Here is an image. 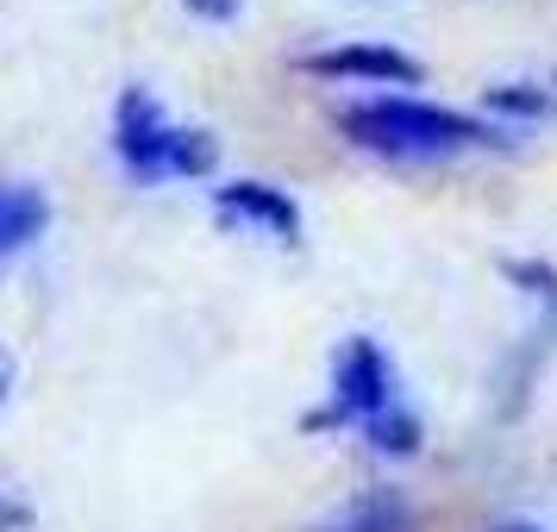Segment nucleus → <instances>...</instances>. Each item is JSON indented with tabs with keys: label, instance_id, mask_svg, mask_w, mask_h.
<instances>
[{
	"label": "nucleus",
	"instance_id": "nucleus-7",
	"mask_svg": "<svg viewBox=\"0 0 557 532\" xmlns=\"http://www.w3.org/2000/svg\"><path fill=\"white\" fill-rule=\"evenodd\" d=\"M313 532H420V502L395 482H376V488H357L351 502H338Z\"/></svg>",
	"mask_w": 557,
	"mask_h": 532
},
{
	"label": "nucleus",
	"instance_id": "nucleus-14",
	"mask_svg": "<svg viewBox=\"0 0 557 532\" xmlns=\"http://www.w3.org/2000/svg\"><path fill=\"white\" fill-rule=\"evenodd\" d=\"M552 82H557V76H552Z\"/></svg>",
	"mask_w": 557,
	"mask_h": 532
},
{
	"label": "nucleus",
	"instance_id": "nucleus-1",
	"mask_svg": "<svg viewBox=\"0 0 557 532\" xmlns=\"http://www.w3.org/2000/svg\"><path fill=\"white\" fill-rule=\"evenodd\" d=\"M345 145L382 157V163H445L463 151H502L507 126L457 107H432L420 95H370V101L338 107Z\"/></svg>",
	"mask_w": 557,
	"mask_h": 532
},
{
	"label": "nucleus",
	"instance_id": "nucleus-9",
	"mask_svg": "<svg viewBox=\"0 0 557 532\" xmlns=\"http://www.w3.org/2000/svg\"><path fill=\"white\" fill-rule=\"evenodd\" d=\"M482 107H488L495 126H507V120L539 126V120H552L557 113V82H495V88L482 95Z\"/></svg>",
	"mask_w": 557,
	"mask_h": 532
},
{
	"label": "nucleus",
	"instance_id": "nucleus-2",
	"mask_svg": "<svg viewBox=\"0 0 557 532\" xmlns=\"http://www.w3.org/2000/svg\"><path fill=\"white\" fill-rule=\"evenodd\" d=\"M113 157L138 188L157 182H207L220 170V138L207 126H176L151 88H120L113 101Z\"/></svg>",
	"mask_w": 557,
	"mask_h": 532
},
{
	"label": "nucleus",
	"instance_id": "nucleus-6",
	"mask_svg": "<svg viewBox=\"0 0 557 532\" xmlns=\"http://www.w3.org/2000/svg\"><path fill=\"white\" fill-rule=\"evenodd\" d=\"M502 276L527 295L532 326H527V357H520V382L532 376V363L557 345V270L545 257H502Z\"/></svg>",
	"mask_w": 557,
	"mask_h": 532
},
{
	"label": "nucleus",
	"instance_id": "nucleus-10",
	"mask_svg": "<svg viewBox=\"0 0 557 532\" xmlns=\"http://www.w3.org/2000/svg\"><path fill=\"white\" fill-rule=\"evenodd\" d=\"M357 432L370 438V451H376V457H420V445H426V420H420L407 401L382 407L376 420H363Z\"/></svg>",
	"mask_w": 557,
	"mask_h": 532
},
{
	"label": "nucleus",
	"instance_id": "nucleus-12",
	"mask_svg": "<svg viewBox=\"0 0 557 532\" xmlns=\"http://www.w3.org/2000/svg\"><path fill=\"white\" fill-rule=\"evenodd\" d=\"M488 532H545V527H532V520H502V527H488Z\"/></svg>",
	"mask_w": 557,
	"mask_h": 532
},
{
	"label": "nucleus",
	"instance_id": "nucleus-3",
	"mask_svg": "<svg viewBox=\"0 0 557 532\" xmlns=\"http://www.w3.org/2000/svg\"><path fill=\"white\" fill-rule=\"evenodd\" d=\"M401 401V382H395V363L370 332H351L338 351H332V388L326 407H313L301 426L307 432H332V426H363L376 420L382 407Z\"/></svg>",
	"mask_w": 557,
	"mask_h": 532
},
{
	"label": "nucleus",
	"instance_id": "nucleus-11",
	"mask_svg": "<svg viewBox=\"0 0 557 532\" xmlns=\"http://www.w3.org/2000/svg\"><path fill=\"white\" fill-rule=\"evenodd\" d=\"M195 20H207V26H232L238 13H245V0H182Z\"/></svg>",
	"mask_w": 557,
	"mask_h": 532
},
{
	"label": "nucleus",
	"instance_id": "nucleus-13",
	"mask_svg": "<svg viewBox=\"0 0 557 532\" xmlns=\"http://www.w3.org/2000/svg\"><path fill=\"white\" fill-rule=\"evenodd\" d=\"M7 382H13V370H7V357H0V401H7Z\"/></svg>",
	"mask_w": 557,
	"mask_h": 532
},
{
	"label": "nucleus",
	"instance_id": "nucleus-4",
	"mask_svg": "<svg viewBox=\"0 0 557 532\" xmlns=\"http://www.w3.org/2000/svg\"><path fill=\"white\" fill-rule=\"evenodd\" d=\"M295 70L320 82H357V88H426V63L382 38H345L326 51H307L295 57Z\"/></svg>",
	"mask_w": 557,
	"mask_h": 532
},
{
	"label": "nucleus",
	"instance_id": "nucleus-5",
	"mask_svg": "<svg viewBox=\"0 0 557 532\" xmlns=\"http://www.w3.org/2000/svg\"><path fill=\"white\" fill-rule=\"evenodd\" d=\"M213 220L226 232H263L270 245H301V207L276 182H257V176L220 182L213 188Z\"/></svg>",
	"mask_w": 557,
	"mask_h": 532
},
{
	"label": "nucleus",
	"instance_id": "nucleus-8",
	"mask_svg": "<svg viewBox=\"0 0 557 532\" xmlns=\"http://www.w3.org/2000/svg\"><path fill=\"white\" fill-rule=\"evenodd\" d=\"M45 226H51L45 188H32V182H0V257L26 251Z\"/></svg>",
	"mask_w": 557,
	"mask_h": 532
}]
</instances>
